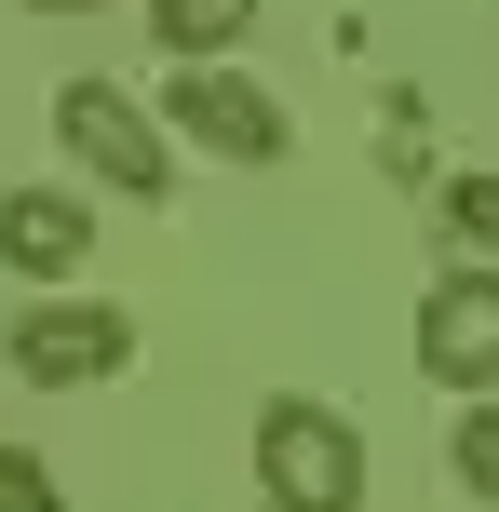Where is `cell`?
<instances>
[{
    "mask_svg": "<svg viewBox=\"0 0 499 512\" xmlns=\"http://www.w3.org/2000/svg\"><path fill=\"white\" fill-rule=\"evenodd\" d=\"M257 486H270V512H351L365 499V432L311 391H284L257 418Z\"/></svg>",
    "mask_w": 499,
    "mask_h": 512,
    "instance_id": "6da1fadb",
    "label": "cell"
},
{
    "mask_svg": "<svg viewBox=\"0 0 499 512\" xmlns=\"http://www.w3.org/2000/svg\"><path fill=\"white\" fill-rule=\"evenodd\" d=\"M54 135L81 149V176L135 189V203H162V189H176V162H162V122L122 95V81H68V95H54Z\"/></svg>",
    "mask_w": 499,
    "mask_h": 512,
    "instance_id": "7a4b0ae2",
    "label": "cell"
},
{
    "mask_svg": "<svg viewBox=\"0 0 499 512\" xmlns=\"http://www.w3.org/2000/svg\"><path fill=\"white\" fill-rule=\"evenodd\" d=\"M162 108H176V122L203 135L216 162H284V149H297V135H284V108H270L243 68H203V54H176V68H162Z\"/></svg>",
    "mask_w": 499,
    "mask_h": 512,
    "instance_id": "3957f363",
    "label": "cell"
},
{
    "mask_svg": "<svg viewBox=\"0 0 499 512\" xmlns=\"http://www.w3.org/2000/svg\"><path fill=\"white\" fill-rule=\"evenodd\" d=\"M122 351H135V324H122V310H95V297H41V310H14V378H27V391L122 378Z\"/></svg>",
    "mask_w": 499,
    "mask_h": 512,
    "instance_id": "277c9868",
    "label": "cell"
},
{
    "mask_svg": "<svg viewBox=\"0 0 499 512\" xmlns=\"http://www.w3.org/2000/svg\"><path fill=\"white\" fill-rule=\"evenodd\" d=\"M419 364L446 391H499V270H459L419 297Z\"/></svg>",
    "mask_w": 499,
    "mask_h": 512,
    "instance_id": "5b68a950",
    "label": "cell"
},
{
    "mask_svg": "<svg viewBox=\"0 0 499 512\" xmlns=\"http://www.w3.org/2000/svg\"><path fill=\"white\" fill-rule=\"evenodd\" d=\"M81 243H95V230H81V203H68V189H14V203H0V256H14L27 283L81 270Z\"/></svg>",
    "mask_w": 499,
    "mask_h": 512,
    "instance_id": "8992f818",
    "label": "cell"
},
{
    "mask_svg": "<svg viewBox=\"0 0 499 512\" xmlns=\"http://www.w3.org/2000/svg\"><path fill=\"white\" fill-rule=\"evenodd\" d=\"M257 27V0H149V41L162 54H230Z\"/></svg>",
    "mask_w": 499,
    "mask_h": 512,
    "instance_id": "52a82bcc",
    "label": "cell"
},
{
    "mask_svg": "<svg viewBox=\"0 0 499 512\" xmlns=\"http://www.w3.org/2000/svg\"><path fill=\"white\" fill-rule=\"evenodd\" d=\"M446 459H459V486L499 512V391H473V418H459V445H446Z\"/></svg>",
    "mask_w": 499,
    "mask_h": 512,
    "instance_id": "ba28073f",
    "label": "cell"
},
{
    "mask_svg": "<svg viewBox=\"0 0 499 512\" xmlns=\"http://www.w3.org/2000/svg\"><path fill=\"white\" fill-rule=\"evenodd\" d=\"M446 230L499 270V176H446Z\"/></svg>",
    "mask_w": 499,
    "mask_h": 512,
    "instance_id": "9c48e42d",
    "label": "cell"
},
{
    "mask_svg": "<svg viewBox=\"0 0 499 512\" xmlns=\"http://www.w3.org/2000/svg\"><path fill=\"white\" fill-rule=\"evenodd\" d=\"M0 512H68V499H54V472L27 459V445H0Z\"/></svg>",
    "mask_w": 499,
    "mask_h": 512,
    "instance_id": "30bf717a",
    "label": "cell"
},
{
    "mask_svg": "<svg viewBox=\"0 0 499 512\" xmlns=\"http://www.w3.org/2000/svg\"><path fill=\"white\" fill-rule=\"evenodd\" d=\"M27 14H95V0H27Z\"/></svg>",
    "mask_w": 499,
    "mask_h": 512,
    "instance_id": "8fae6325",
    "label": "cell"
}]
</instances>
